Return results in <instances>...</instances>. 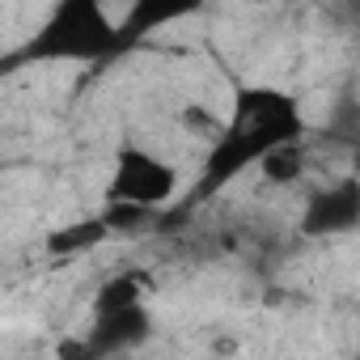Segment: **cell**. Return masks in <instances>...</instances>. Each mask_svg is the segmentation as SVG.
Returning a JSON list of instances; mask_svg holds the SVG:
<instances>
[{
  "mask_svg": "<svg viewBox=\"0 0 360 360\" xmlns=\"http://www.w3.org/2000/svg\"><path fill=\"white\" fill-rule=\"evenodd\" d=\"M305 131V115L301 102L280 89V85H242L233 94V115L221 123V131L208 144L204 169L195 178V187L187 191V204H204L217 191H225L229 183L255 165H263L271 153L297 144Z\"/></svg>",
  "mask_w": 360,
  "mask_h": 360,
  "instance_id": "obj_1",
  "label": "cell"
},
{
  "mask_svg": "<svg viewBox=\"0 0 360 360\" xmlns=\"http://www.w3.org/2000/svg\"><path fill=\"white\" fill-rule=\"evenodd\" d=\"M136 39H144V30L131 26V13L115 18L94 0H64L9 56V64H98L127 51Z\"/></svg>",
  "mask_w": 360,
  "mask_h": 360,
  "instance_id": "obj_2",
  "label": "cell"
},
{
  "mask_svg": "<svg viewBox=\"0 0 360 360\" xmlns=\"http://www.w3.org/2000/svg\"><path fill=\"white\" fill-rule=\"evenodd\" d=\"M360 225V183L356 178H339L326 183L305 200L301 212V233L305 238H347Z\"/></svg>",
  "mask_w": 360,
  "mask_h": 360,
  "instance_id": "obj_5",
  "label": "cell"
},
{
  "mask_svg": "<svg viewBox=\"0 0 360 360\" xmlns=\"http://www.w3.org/2000/svg\"><path fill=\"white\" fill-rule=\"evenodd\" d=\"M0 174H5V161H0Z\"/></svg>",
  "mask_w": 360,
  "mask_h": 360,
  "instance_id": "obj_8",
  "label": "cell"
},
{
  "mask_svg": "<svg viewBox=\"0 0 360 360\" xmlns=\"http://www.w3.org/2000/svg\"><path fill=\"white\" fill-rule=\"evenodd\" d=\"M148 335H153V309L144 301H127V305H89V326L81 339L98 360H110L140 347Z\"/></svg>",
  "mask_w": 360,
  "mask_h": 360,
  "instance_id": "obj_4",
  "label": "cell"
},
{
  "mask_svg": "<svg viewBox=\"0 0 360 360\" xmlns=\"http://www.w3.org/2000/svg\"><path fill=\"white\" fill-rule=\"evenodd\" d=\"M178 165L169 157H161L148 144H119L115 161H110V178H106V208H131L140 217L161 212L174 195H178Z\"/></svg>",
  "mask_w": 360,
  "mask_h": 360,
  "instance_id": "obj_3",
  "label": "cell"
},
{
  "mask_svg": "<svg viewBox=\"0 0 360 360\" xmlns=\"http://www.w3.org/2000/svg\"><path fill=\"white\" fill-rule=\"evenodd\" d=\"M56 360H98V356L89 352V343L81 335H72V339H60L56 343Z\"/></svg>",
  "mask_w": 360,
  "mask_h": 360,
  "instance_id": "obj_7",
  "label": "cell"
},
{
  "mask_svg": "<svg viewBox=\"0 0 360 360\" xmlns=\"http://www.w3.org/2000/svg\"><path fill=\"white\" fill-rule=\"evenodd\" d=\"M110 238H115V233H110V225H106L102 217H81V221H68V225L51 229L47 255H56V259H77V255H85V250H98V246L110 242Z\"/></svg>",
  "mask_w": 360,
  "mask_h": 360,
  "instance_id": "obj_6",
  "label": "cell"
}]
</instances>
